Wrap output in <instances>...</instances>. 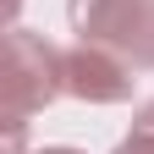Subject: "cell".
Wrapping results in <instances>:
<instances>
[{
  "mask_svg": "<svg viewBox=\"0 0 154 154\" xmlns=\"http://www.w3.org/2000/svg\"><path fill=\"white\" fill-rule=\"evenodd\" d=\"M55 94H66V55L44 44L28 28L6 33V66H0V121H6V154H22V127L33 110H44Z\"/></svg>",
  "mask_w": 154,
  "mask_h": 154,
  "instance_id": "1",
  "label": "cell"
},
{
  "mask_svg": "<svg viewBox=\"0 0 154 154\" xmlns=\"http://www.w3.org/2000/svg\"><path fill=\"white\" fill-rule=\"evenodd\" d=\"M66 17H72L77 44H105V50L138 55L154 0H66Z\"/></svg>",
  "mask_w": 154,
  "mask_h": 154,
  "instance_id": "2",
  "label": "cell"
},
{
  "mask_svg": "<svg viewBox=\"0 0 154 154\" xmlns=\"http://www.w3.org/2000/svg\"><path fill=\"white\" fill-rule=\"evenodd\" d=\"M38 154H83V149H38Z\"/></svg>",
  "mask_w": 154,
  "mask_h": 154,
  "instance_id": "6",
  "label": "cell"
},
{
  "mask_svg": "<svg viewBox=\"0 0 154 154\" xmlns=\"http://www.w3.org/2000/svg\"><path fill=\"white\" fill-rule=\"evenodd\" d=\"M132 132H143V138H154V99L138 110V121H132Z\"/></svg>",
  "mask_w": 154,
  "mask_h": 154,
  "instance_id": "5",
  "label": "cell"
},
{
  "mask_svg": "<svg viewBox=\"0 0 154 154\" xmlns=\"http://www.w3.org/2000/svg\"><path fill=\"white\" fill-rule=\"evenodd\" d=\"M116 154H154V138H143V132H132V138L116 149Z\"/></svg>",
  "mask_w": 154,
  "mask_h": 154,
  "instance_id": "4",
  "label": "cell"
},
{
  "mask_svg": "<svg viewBox=\"0 0 154 154\" xmlns=\"http://www.w3.org/2000/svg\"><path fill=\"white\" fill-rule=\"evenodd\" d=\"M132 66L121 61V50H105V44H77L66 50V94L88 105H121L132 99Z\"/></svg>",
  "mask_w": 154,
  "mask_h": 154,
  "instance_id": "3",
  "label": "cell"
}]
</instances>
